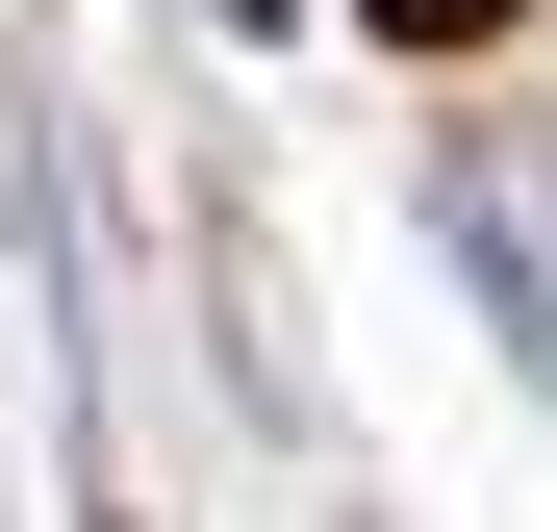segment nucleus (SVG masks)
Returning a JSON list of instances; mask_svg holds the SVG:
<instances>
[{
  "instance_id": "1",
  "label": "nucleus",
  "mask_w": 557,
  "mask_h": 532,
  "mask_svg": "<svg viewBox=\"0 0 557 532\" xmlns=\"http://www.w3.org/2000/svg\"><path fill=\"white\" fill-rule=\"evenodd\" d=\"M355 26H381V51H507L532 0H355Z\"/></svg>"
}]
</instances>
